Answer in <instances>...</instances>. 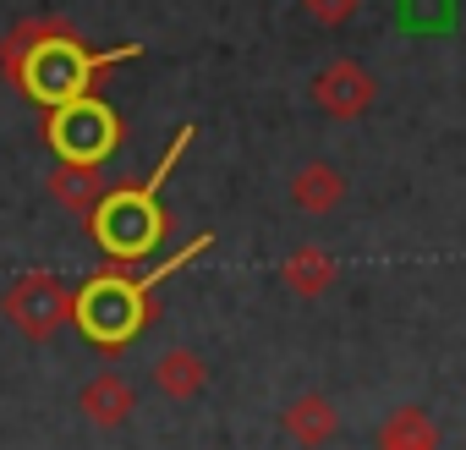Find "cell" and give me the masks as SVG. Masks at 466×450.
<instances>
[{
  "mask_svg": "<svg viewBox=\"0 0 466 450\" xmlns=\"http://www.w3.org/2000/svg\"><path fill=\"white\" fill-rule=\"evenodd\" d=\"M137 56H143L137 39L116 45V50H88L83 34L66 17H28V23H17L6 39H0V72H6V83L23 99L45 105V110L94 94V83L105 72H116V66H127Z\"/></svg>",
  "mask_w": 466,
  "mask_h": 450,
  "instance_id": "6da1fadb",
  "label": "cell"
},
{
  "mask_svg": "<svg viewBox=\"0 0 466 450\" xmlns=\"http://www.w3.org/2000/svg\"><path fill=\"white\" fill-rule=\"evenodd\" d=\"M208 248H214V231H198V237H192L181 253H170L159 270L132 275V270H116V264H110V270L88 275V281L77 286V330H83V341H88L99 357H121L127 341L148 330L159 286L176 281V275H181L192 259H203Z\"/></svg>",
  "mask_w": 466,
  "mask_h": 450,
  "instance_id": "7a4b0ae2",
  "label": "cell"
},
{
  "mask_svg": "<svg viewBox=\"0 0 466 450\" xmlns=\"http://www.w3.org/2000/svg\"><path fill=\"white\" fill-rule=\"evenodd\" d=\"M187 143H192V127H176V138H170V148L159 154V165H154L143 181H116V187H105L99 209L88 214V231H94L99 253H105L116 270H132V264L154 259L159 242L170 237V209L159 203V192H165L170 170L181 165Z\"/></svg>",
  "mask_w": 466,
  "mask_h": 450,
  "instance_id": "3957f363",
  "label": "cell"
},
{
  "mask_svg": "<svg viewBox=\"0 0 466 450\" xmlns=\"http://www.w3.org/2000/svg\"><path fill=\"white\" fill-rule=\"evenodd\" d=\"M121 116L99 99V94H83L72 105H56L45 110V143L56 148V159L66 165H105L116 148H121Z\"/></svg>",
  "mask_w": 466,
  "mask_h": 450,
  "instance_id": "277c9868",
  "label": "cell"
},
{
  "mask_svg": "<svg viewBox=\"0 0 466 450\" xmlns=\"http://www.w3.org/2000/svg\"><path fill=\"white\" fill-rule=\"evenodd\" d=\"M0 313L28 341H56L66 324H77V291L50 270H28L0 291Z\"/></svg>",
  "mask_w": 466,
  "mask_h": 450,
  "instance_id": "5b68a950",
  "label": "cell"
},
{
  "mask_svg": "<svg viewBox=\"0 0 466 450\" xmlns=\"http://www.w3.org/2000/svg\"><path fill=\"white\" fill-rule=\"evenodd\" d=\"M373 99H379V77L362 61H351V56L319 66V77H313V105L329 121H362L373 110Z\"/></svg>",
  "mask_w": 466,
  "mask_h": 450,
  "instance_id": "8992f818",
  "label": "cell"
},
{
  "mask_svg": "<svg viewBox=\"0 0 466 450\" xmlns=\"http://www.w3.org/2000/svg\"><path fill=\"white\" fill-rule=\"evenodd\" d=\"M77 412L94 423V428H121V423H132V412H137V384L127 379V373H94L83 390H77Z\"/></svg>",
  "mask_w": 466,
  "mask_h": 450,
  "instance_id": "52a82bcc",
  "label": "cell"
},
{
  "mask_svg": "<svg viewBox=\"0 0 466 450\" xmlns=\"http://www.w3.org/2000/svg\"><path fill=\"white\" fill-rule=\"evenodd\" d=\"M280 428H286L302 450H319V445H329V439L340 434V412H335V401H329L324 390H302V395L280 412Z\"/></svg>",
  "mask_w": 466,
  "mask_h": 450,
  "instance_id": "ba28073f",
  "label": "cell"
},
{
  "mask_svg": "<svg viewBox=\"0 0 466 450\" xmlns=\"http://www.w3.org/2000/svg\"><path fill=\"white\" fill-rule=\"evenodd\" d=\"M105 170L99 165H56L50 170V181H45V192H50V203L56 209H66V214H77V220H88L94 209H99V198H105Z\"/></svg>",
  "mask_w": 466,
  "mask_h": 450,
  "instance_id": "9c48e42d",
  "label": "cell"
},
{
  "mask_svg": "<svg viewBox=\"0 0 466 450\" xmlns=\"http://www.w3.org/2000/svg\"><path fill=\"white\" fill-rule=\"evenodd\" d=\"M280 281L302 297V302H319L335 281H340V264H335V253L329 248H319V242H302V248H291L286 253V264H280Z\"/></svg>",
  "mask_w": 466,
  "mask_h": 450,
  "instance_id": "30bf717a",
  "label": "cell"
},
{
  "mask_svg": "<svg viewBox=\"0 0 466 450\" xmlns=\"http://www.w3.org/2000/svg\"><path fill=\"white\" fill-rule=\"evenodd\" d=\"M291 203L302 214H335L346 203V176L329 165V159H308L297 176H291Z\"/></svg>",
  "mask_w": 466,
  "mask_h": 450,
  "instance_id": "8fae6325",
  "label": "cell"
},
{
  "mask_svg": "<svg viewBox=\"0 0 466 450\" xmlns=\"http://www.w3.org/2000/svg\"><path fill=\"white\" fill-rule=\"evenodd\" d=\"M148 379H154L159 395H170V401H192V395L208 390V363H203L198 352H187V346H170L165 357H154Z\"/></svg>",
  "mask_w": 466,
  "mask_h": 450,
  "instance_id": "7c38bea8",
  "label": "cell"
},
{
  "mask_svg": "<svg viewBox=\"0 0 466 450\" xmlns=\"http://www.w3.org/2000/svg\"><path fill=\"white\" fill-rule=\"evenodd\" d=\"M373 450H439V423H433L422 406H395V412L379 423Z\"/></svg>",
  "mask_w": 466,
  "mask_h": 450,
  "instance_id": "4fadbf2b",
  "label": "cell"
},
{
  "mask_svg": "<svg viewBox=\"0 0 466 450\" xmlns=\"http://www.w3.org/2000/svg\"><path fill=\"white\" fill-rule=\"evenodd\" d=\"M302 12H308L319 28H346V23L362 12V0H302Z\"/></svg>",
  "mask_w": 466,
  "mask_h": 450,
  "instance_id": "5bb4252c",
  "label": "cell"
},
{
  "mask_svg": "<svg viewBox=\"0 0 466 450\" xmlns=\"http://www.w3.org/2000/svg\"><path fill=\"white\" fill-rule=\"evenodd\" d=\"M450 6L455 0H400V17L411 28H439V23H450Z\"/></svg>",
  "mask_w": 466,
  "mask_h": 450,
  "instance_id": "9a60e30c",
  "label": "cell"
}]
</instances>
